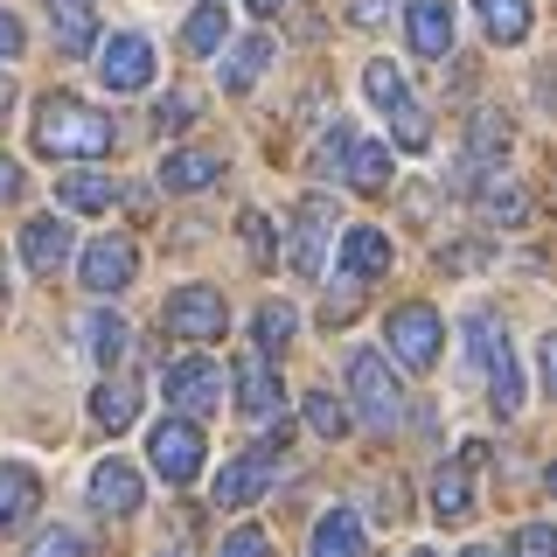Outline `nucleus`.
<instances>
[{"label": "nucleus", "instance_id": "nucleus-1", "mask_svg": "<svg viewBox=\"0 0 557 557\" xmlns=\"http://www.w3.org/2000/svg\"><path fill=\"white\" fill-rule=\"evenodd\" d=\"M35 147L49 153V161H98V153H112V119L91 112V104H77L70 91H49L42 112H35Z\"/></svg>", "mask_w": 557, "mask_h": 557}, {"label": "nucleus", "instance_id": "nucleus-2", "mask_svg": "<svg viewBox=\"0 0 557 557\" xmlns=\"http://www.w3.org/2000/svg\"><path fill=\"white\" fill-rule=\"evenodd\" d=\"M467 356H474V370L487 376V391H495V411L516 418L522 411V370H516L509 327H502L495 313H467Z\"/></svg>", "mask_w": 557, "mask_h": 557}, {"label": "nucleus", "instance_id": "nucleus-3", "mask_svg": "<svg viewBox=\"0 0 557 557\" xmlns=\"http://www.w3.org/2000/svg\"><path fill=\"white\" fill-rule=\"evenodd\" d=\"M362 91H370V104L391 119V133H397V147H405V153H418L432 139V119L418 112V98H411V84H405V70H397V63H383V57L362 63Z\"/></svg>", "mask_w": 557, "mask_h": 557}, {"label": "nucleus", "instance_id": "nucleus-4", "mask_svg": "<svg viewBox=\"0 0 557 557\" xmlns=\"http://www.w3.org/2000/svg\"><path fill=\"white\" fill-rule=\"evenodd\" d=\"M348 391H356V411H362L370 432H397V425H405V391H397V376H391V356L356 348V356H348Z\"/></svg>", "mask_w": 557, "mask_h": 557}, {"label": "nucleus", "instance_id": "nucleus-5", "mask_svg": "<svg viewBox=\"0 0 557 557\" xmlns=\"http://www.w3.org/2000/svg\"><path fill=\"white\" fill-rule=\"evenodd\" d=\"M147 460L168 474V487H188L202 474V432L188 425V418H161V425L147 432Z\"/></svg>", "mask_w": 557, "mask_h": 557}, {"label": "nucleus", "instance_id": "nucleus-6", "mask_svg": "<svg viewBox=\"0 0 557 557\" xmlns=\"http://www.w3.org/2000/svg\"><path fill=\"white\" fill-rule=\"evenodd\" d=\"M161 321L174 327V335H188V342H216L223 321H231V307H223L216 286H182V293H168Z\"/></svg>", "mask_w": 557, "mask_h": 557}, {"label": "nucleus", "instance_id": "nucleus-7", "mask_svg": "<svg viewBox=\"0 0 557 557\" xmlns=\"http://www.w3.org/2000/svg\"><path fill=\"white\" fill-rule=\"evenodd\" d=\"M383 335H391L405 370H432V362H440V313L432 307H397L391 321H383Z\"/></svg>", "mask_w": 557, "mask_h": 557}, {"label": "nucleus", "instance_id": "nucleus-8", "mask_svg": "<svg viewBox=\"0 0 557 557\" xmlns=\"http://www.w3.org/2000/svg\"><path fill=\"white\" fill-rule=\"evenodd\" d=\"M161 383H168V405L182 411V418H209V411L223 405V370H216V362H202V356L174 362Z\"/></svg>", "mask_w": 557, "mask_h": 557}, {"label": "nucleus", "instance_id": "nucleus-9", "mask_svg": "<svg viewBox=\"0 0 557 557\" xmlns=\"http://www.w3.org/2000/svg\"><path fill=\"white\" fill-rule=\"evenodd\" d=\"M98 84L104 91H147L153 84V42L147 35H112L98 57Z\"/></svg>", "mask_w": 557, "mask_h": 557}, {"label": "nucleus", "instance_id": "nucleus-10", "mask_svg": "<svg viewBox=\"0 0 557 557\" xmlns=\"http://www.w3.org/2000/svg\"><path fill=\"white\" fill-rule=\"evenodd\" d=\"M327 231H335V209H327V196H307V202H300V216H293V237H286V265L300 272V278L321 272Z\"/></svg>", "mask_w": 557, "mask_h": 557}, {"label": "nucleus", "instance_id": "nucleus-11", "mask_svg": "<svg viewBox=\"0 0 557 557\" xmlns=\"http://www.w3.org/2000/svg\"><path fill=\"white\" fill-rule=\"evenodd\" d=\"M133 272H139L133 237H98L91 251H84V265H77V278H84L91 293H119V286H133Z\"/></svg>", "mask_w": 557, "mask_h": 557}, {"label": "nucleus", "instance_id": "nucleus-12", "mask_svg": "<svg viewBox=\"0 0 557 557\" xmlns=\"http://www.w3.org/2000/svg\"><path fill=\"white\" fill-rule=\"evenodd\" d=\"M265 487H272V453H237V460H223V474H216L209 495H216L223 509H251Z\"/></svg>", "mask_w": 557, "mask_h": 557}, {"label": "nucleus", "instance_id": "nucleus-13", "mask_svg": "<svg viewBox=\"0 0 557 557\" xmlns=\"http://www.w3.org/2000/svg\"><path fill=\"white\" fill-rule=\"evenodd\" d=\"M487 460V446H467L460 460H446L440 474H432V516L440 522H467L474 516V495H467V467H481Z\"/></svg>", "mask_w": 557, "mask_h": 557}, {"label": "nucleus", "instance_id": "nucleus-14", "mask_svg": "<svg viewBox=\"0 0 557 557\" xmlns=\"http://www.w3.org/2000/svg\"><path fill=\"white\" fill-rule=\"evenodd\" d=\"M139 495H147V487H139V467L133 460H98L91 467V502H98L104 516H133Z\"/></svg>", "mask_w": 557, "mask_h": 557}, {"label": "nucleus", "instance_id": "nucleus-15", "mask_svg": "<svg viewBox=\"0 0 557 557\" xmlns=\"http://www.w3.org/2000/svg\"><path fill=\"white\" fill-rule=\"evenodd\" d=\"M237 411L251 418V425H272V418H286V391H278V376L265 370V362H244L237 370Z\"/></svg>", "mask_w": 557, "mask_h": 557}, {"label": "nucleus", "instance_id": "nucleus-16", "mask_svg": "<svg viewBox=\"0 0 557 557\" xmlns=\"http://www.w3.org/2000/svg\"><path fill=\"white\" fill-rule=\"evenodd\" d=\"M405 28H411V49H418V57L440 63L446 49H453V0H411Z\"/></svg>", "mask_w": 557, "mask_h": 557}, {"label": "nucleus", "instance_id": "nucleus-17", "mask_svg": "<svg viewBox=\"0 0 557 557\" xmlns=\"http://www.w3.org/2000/svg\"><path fill=\"white\" fill-rule=\"evenodd\" d=\"M223 174V153H202V147H168L161 153V188L188 196V188H209Z\"/></svg>", "mask_w": 557, "mask_h": 557}, {"label": "nucleus", "instance_id": "nucleus-18", "mask_svg": "<svg viewBox=\"0 0 557 557\" xmlns=\"http://www.w3.org/2000/svg\"><path fill=\"white\" fill-rule=\"evenodd\" d=\"M42 8H49V28H57V49H63V57H84V49L98 42L91 0H42Z\"/></svg>", "mask_w": 557, "mask_h": 557}, {"label": "nucleus", "instance_id": "nucleus-19", "mask_svg": "<svg viewBox=\"0 0 557 557\" xmlns=\"http://www.w3.org/2000/svg\"><path fill=\"white\" fill-rule=\"evenodd\" d=\"M57 202H63V209H77V216H98V209H112V202H119V182H112V174H84V168H70V174H57Z\"/></svg>", "mask_w": 557, "mask_h": 557}, {"label": "nucleus", "instance_id": "nucleus-20", "mask_svg": "<svg viewBox=\"0 0 557 557\" xmlns=\"http://www.w3.org/2000/svg\"><path fill=\"white\" fill-rule=\"evenodd\" d=\"M342 265H348V278H376V272H391V237L383 231H370V223H356V231L342 237Z\"/></svg>", "mask_w": 557, "mask_h": 557}, {"label": "nucleus", "instance_id": "nucleus-21", "mask_svg": "<svg viewBox=\"0 0 557 557\" xmlns=\"http://www.w3.org/2000/svg\"><path fill=\"white\" fill-rule=\"evenodd\" d=\"M22 258L35 272H57V265H70V231L57 216H35L28 231H22Z\"/></svg>", "mask_w": 557, "mask_h": 557}, {"label": "nucleus", "instance_id": "nucleus-22", "mask_svg": "<svg viewBox=\"0 0 557 557\" xmlns=\"http://www.w3.org/2000/svg\"><path fill=\"white\" fill-rule=\"evenodd\" d=\"M35 502H42V481L28 467H0V530H22L35 516Z\"/></svg>", "mask_w": 557, "mask_h": 557}, {"label": "nucleus", "instance_id": "nucleus-23", "mask_svg": "<svg viewBox=\"0 0 557 557\" xmlns=\"http://www.w3.org/2000/svg\"><path fill=\"white\" fill-rule=\"evenodd\" d=\"M265 63H272V42H265V35H244V42H231V57H223V91L244 98Z\"/></svg>", "mask_w": 557, "mask_h": 557}, {"label": "nucleus", "instance_id": "nucleus-24", "mask_svg": "<svg viewBox=\"0 0 557 557\" xmlns=\"http://www.w3.org/2000/svg\"><path fill=\"white\" fill-rule=\"evenodd\" d=\"M313 557H362V522L356 509H327L313 522Z\"/></svg>", "mask_w": 557, "mask_h": 557}, {"label": "nucleus", "instance_id": "nucleus-25", "mask_svg": "<svg viewBox=\"0 0 557 557\" xmlns=\"http://www.w3.org/2000/svg\"><path fill=\"white\" fill-rule=\"evenodd\" d=\"M223 42H231V14H223V0H202V8L188 14V28H182V49L188 57H216Z\"/></svg>", "mask_w": 557, "mask_h": 557}, {"label": "nucleus", "instance_id": "nucleus-26", "mask_svg": "<svg viewBox=\"0 0 557 557\" xmlns=\"http://www.w3.org/2000/svg\"><path fill=\"white\" fill-rule=\"evenodd\" d=\"M342 182L348 188H383L391 182V147H383V139H356L348 161H342Z\"/></svg>", "mask_w": 557, "mask_h": 557}, {"label": "nucleus", "instance_id": "nucleus-27", "mask_svg": "<svg viewBox=\"0 0 557 557\" xmlns=\"http://www.w3.org/2000/svg\"><path fill=\"white\" fill-rule=\"evenodd\" d=\"M91 418H98V425H133V418H139V383H126V376H112V383H98V391H91Z\"/></svg>", "mask_w": 557, "mask_h": 557}, {"label": "nucleus", "instance_id": "nucleus-28", "mask_svg": "<svg viewBox=\"0 0 557 557\" xmlns=\"http://www.w3.org/2000/svg\"><path fill=\"white\" fill-rule=\"evenodd\" d=\"M481 22L495 42H522L530 35V0H481Z\"/></svg>", "mask_w": 557, "mask_h": 557}, {"label": "nucleus", "instance_id": "nucleus-29", "mask_svg": "<svg viewBox=\"0 0 557 557\" xmlns=\"http://www.w3.org/2000/svg\"><path fill=\"white\" fill-rule=\"evenodd\" d=\"M481 216L502 223V231H516V223L530 216V209H522V188H516V182H487V188H481Z\"/></svg>", "mask_w": 557, "mask_h": 557}, {"label": "nucleus", "instance_id": "nucleus-30", "mask_svg": "<svg viewBox=\"0 0 557 557\" xmlns=\"http://www.w3.org/2000/svg\"><path fill=\"white\" fill-rule=\"evenodd\" d=\"M300 411H307V425L321 432V440H348V411H342L327 391H307V405H300Z\"/></svg>", "mask_w": 557, "mask_h": 557}, {"label": "nucleus", "instance_id": "nucleus-31", "mask_svg": "<svg viewBox=\"0 0 557 557\" xmlns=\"http://www.w3.org/2000/svg\"><path fill=\"white\" fill-rule=\"evenodd\" d=\"M91 356L104 362V370L126 356V321H119V313H91Z\"/></svg>", "mask_w": 557, "mask_h": 557}, {"label": "nucleus", "instance_id": "nucleus-32", "mask_svg": "<svg viewBox=\"0 0 557 557\" xmlns=\"http://www.w3.org/2000/svg\"><path fill=\"white\" fill-rule=\"evenodd\" d=\"M348 147H356V133H348L342 119H335V126L321 133V153H313V174H321V182H327V174H342V161H348Z\"/></svg>", "mask_w": 557, "mask_h": 557}, {"label": "nucleus", "instance_id": "nucleus-33", "mask_svg": "<svg viewBox=\"0 0 557 557\" xmlns=\"http://www.w3.org/2000/svg\"><path fill=\"white\" fill-rule=\"evenodd\" d=\"M258 342H265V348H286L293 342V307L286 300H265V307H258Z\"/></svg>", "mask_w": 557, "mask_h": 557}, {"label": "nucleus", "instance_id": "nucleus-34", "mask_svg": "<svg viewBox=\"0 0 557 557\" xmlns=\"http://www.w3.org/2000/svg\"><path fill=\"white\" fill-rule=\"evenodd\" d=\"M244 244H251V265H278V251H272V223L258 216V209H244Z\"/></svg>", "mask_w": 557, "mask_h": 557}, {"label": "nucleus", "instance_id": "nucleus-35", "mask_svg": "<svg viewBox=\"0 0 557 557\" xmlns=\"http://www.w3.org/2000/svg\"><path fill=\"white\" fill-rule=\"evenodd\" d=\"M28 557H84V536L77 530H49V536H35Z\"/></svg>", "mask_w": 557, "mask_h": 557}, {"label": "nucleus", "instance_id": "nucleus-36", "mask_svg": "<svg viewBox=\"0 0 557 557\" xmlns=\"http://www.w3.org/2000/svg\"><path fill=\"white\" fill-rule=\"evenodd\" d=\"M216 557H265V530H231L216 544Z\"/></svg>", "mask_w": 557, "mask_h": 557}, {"label": "nucleus", "instance_id": "nucleus-37", "mask_svg": "<svg viewBox=\"0 0 557 557\" xmlns=\"http://www.w3.org/2000/svg\"><path fill=\"white\" fill-rule=\"evenodd\" d=\"M550 544H557V536H550V522H530V530L516 536V557H550Z\"/></svg>", "mask_w": 557, "mask_h": 557}, {"label": "nucleus", "instance_id": "nucleus-38", "mask_svg": "<svg viewBox=\"0 0 557 557\" xmlns=\"http://www.w3.org/2000/svg\"><path fill=\"white\" fill-rule=\"evenodd\" d=\"M22 14H8V8H0V63H14V57H22Z\"/></svg>", "mask_w": 557, "mask_h": 557}, {"label": "nucleus", "instance_id": "nucleus-39", "mask_svg": "<svg viewBox=\"0 0 557 557\" xmlns=\"http://www.w3.org/2000/svg\"><path fill=\"white\" fill-rule=\"evenodd\" d=\"M22 188H28V182H22V168H14L8 153H0V202H14V196H22Z\"/></svg>", "mask_w": 557, "mask_h": 557}, {"label": "nucleus", "instance_id": "nucleus-40", "mask_svg": "<svg viewBox=\"0 0 557 557\" xmlns=\"http://www.w3.org/2000/svg\"><path fill=\"white\" fill-rule=\"evenodd\" d=\"M188 119H196V104H188V98H161V126H188Z\"/></svg>", "mask_w": 557, "mask_h": 557}, {"label": "nucleus", "instance_id": "nucleus-41", "mask_svg": "<svg viewBox=\"0 0 557 557\" xmlns=\"http://www.w3.org/2000/svg\"><path fill=\"white\" fill-rule=\"evenodd\" d=\"M446 258H453V265H460V272H474V265H481V244H453Z\"/></svg>", "mask_w": 557, "mask_h": 557}, {"label": "nucleus", "instance_id": "nucleus-42", "mask_svg": "<svg viewBox=\"0 0 557 557\" xmlns=\"http://www.w3.org/2000/svg\"><path fill=\"white\" fill-rule=\"evenodd\" d=\"M348 14H356V22H383V0H356Z\"/></svg>", "mask_w": 557, "mask_h": 557}, {"label": "nucleus", "instance_id": "nucleus-43", "mask_svg": "<svg viewBox=\"0 0 557 557\" xmlns=\"http://www.w3.org/2000/svg\"><path fill=\"white\" fill-rule=\"evenodd\" d=\"M244 8H251V14H278V8H286V0H244Z\"/></svg>", "mask_w": 557, "mask_h": 557}, {"label": "nucleus", "instance_id": "nucleus-44", "mask_svg": "<svg viewBox=\"0 0 557 557\" xmlns=\"http://www.w3.org/2000/svg\"><path fill=\"white\" fill-rule=\"evenodd\" d=\"M8 104H14V84H8V77H0V119H8Z\"/></svg>", "mask_w": 557, "mask_h": 557}, {"label": "nucleus", "instance_id": "nucleus-45", "mask_svg": "<svg viewBox=\"0 0 557 557\" xmlns=\"http://www.w3.org/2000/svg\"><path fill=\"white\" fill-rule=\"evenodd\" d=\"M460 557H502V550H487V544H467V550H460Z\"/></svg>", "mask_w": 557, "mask_h": 557}, {"label": "nucleus", "instance_id": "nucleus-46", "mask_svg": "<svg viewBox=\"0 0 557 557\" xmlns=\"http://www.w3.org/2000/svg\"><path fill=\"white\" fill-rule=\"evenodd\" d=\"M411 557H432V550H411Z\"/></svg>", "mask_w": 557, "mask_h": 557}]
</instances>
